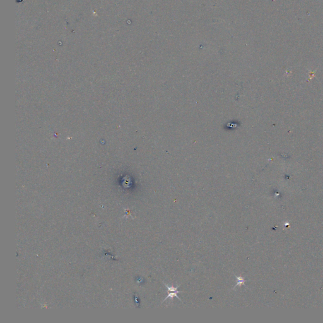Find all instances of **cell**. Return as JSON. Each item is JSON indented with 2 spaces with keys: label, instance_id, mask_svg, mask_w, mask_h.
I'll return each mask as SVG.
<instances>
[{
  "label": "cell",
  "instance_id": "cell-1",
  "mask_svg": "<svg viewBox=\"0 0 323 323\" xmlns=\"http://www.w3.org/2000/svg\"><path fill=\"white\" fill-rule=\"evenodd\" d=\"M165 286H167V288L168 289V296L164 299V300H166L167 299H170L172 300L175 297H177L178 299L180 300V299H179V297L177 296V294L180 292L177 291V289H178L179 286H177V287H174L173 286H169L167 285H165Z\"/></svg>",
  "mask_w": 323,
  "mask_h": 323
},
{
  "label": "cell",
  "instance_id": "cell-2",
  "mask_svg": "<svg viewBox=\"0 0 323 323\" xmlns=\"http://www.w3.org/2000/svg\"><path fill=\"white\" fill-rule=\"evenodd\" d=\"M237 278V283L236 284V285L235 286H237V285H245V280L243 279V278H242L241 276L240 277H238V276H236Z\"/></svg>",
  "mask_w": 323,
  "mask_h": 323
}]
</instances>
